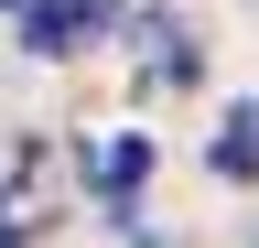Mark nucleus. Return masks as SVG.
<instances>
[{"instance_id":"1","label":"nucleus","mask_w":259,"mask_h":248,"mask_svg":"<svg viewBox=\"0 0 259 248\" xmlns=\"http://www.w3.org/2000/svg\"><path fill=\"white\" fill-rule=\"evenodd\" d=\"M108 22H119V0H32V11H22V43L32 54H76L87 33H108Z\"/></svg>"},{"instance_id":"2","label":"nucleus","mask_w":259,"mask_h":248,"mask_svg":"<svg viewBox=\"0 0 259 248\" xmlns=\"http://www.w3.org/2000/svg\"><path fill=\"white\" fill-rule=\"evenodd\" d=\"M141 76L151 86H194V76H205V54H194L184 22H141Z\"/></svg>"},{"instance_id":"3","label":"nucleus","mask_w":259,"mask_h":248,"mask_svg":"<svg viewBox=\"0 0 259 248\" xmlns=\"http://www.w3.org/2000/svg\"><path fill=\"white\" fill-rule=\"evenodd\" d=\"M205 162H216L227 183H248V173H259V97H248V108H238V119L216 130V151H205Z\"/></svg>"},{"instance_id":"4","label":"nucleus","mask_w":259,"mask_h":248,"mask_svg":"<svg viewBox=\"0 0 259 248\" xmlns=\"http://www.w3.org/2000/svg\"><path fill=\"white\" fill-rule=\"evenodd\" d=\"M141 173H151V151H141V140H119L108 162H97V183H108V194H130V183H141Z\"/></svg>"},{"instance_id":"5","label":"nucleus","mask_w":259,"mask_h":248,"mask_svg":"<svg viewBox=\"0 0 259 248\" xmlns=\"http://www.w3.org/2000/svg\"><path fill=\"white\" fill-rule=\"evenodd\" d=\"M22 237H32V227H11V216H0V248H22Z\"/></svg>"}]
</instances>
